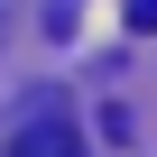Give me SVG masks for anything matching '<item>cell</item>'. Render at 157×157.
Returning <instances> with one entry per match:
<instances>
[{
  "mask_svg": "<svg viewBox=\"0 0 157 157\" xmlns=\"http://www.w3.org/2000/svg\"><path fill=\"white\" fill-rule=\"evenodd\" d=\"M10 157H83V129H74V120H56V111H37V120L10 139Z\"/></svg>",
  "mask_w": 157,
  "mask_h": 157,
  "instance_id": "cell-1",
  "label": "cell"
},
{
  "mask_svg": "<svg viewBox=\"0 0 157 157\" xmlns=\"http://www.w3.org/2000/svg\"><path fill=\"white\" fill-rule=\"evenodd\" d=\"M129 28H139V37L157 28V0H129Z\"/></svg>",
  "mask_w": 157,
  "mask_h": 157,
  "instance_id": "cell-2",
  "label": "cell"
}]
</instances>
